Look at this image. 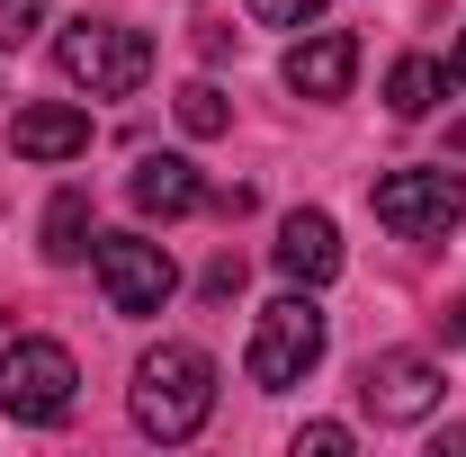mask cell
Listing matches in <instances>:
<instances>
[{"instance_id": "6da1fadb", "label": "cell", "mask_w": 466, "mask_h": 457, "mask_svg": "<svg viewBox=\"0 0 466 457\" xmlns=\"http://www.w3.org/2000/svg\"><path fill=\"white\" fill-rule=\"evenodd\" d=\"M207 412H216V359L198 341L144 350V368H135V421H144L153 440H198Z\"/></svg>"}, {"instance_id": "7a4b0ae2", "label": "cell", "mask_w": 466, "mask_h": 457, "mask_svg": "<svg viewBox=\"0 0 466 457\" xmlns=\"http://www.w3.org/2000/svg\"><path fill=\"white\" fill-rule=\"evenodd\" d=\"M55 63H63V81L90 90V99H135L153 81V36L126 27V18H72L55 36Z\"/></svg>"}, {"instance_id": "3957f363", "label": "cell", "mask_w": 466, "mask_h": 457, "mask_svg": "<svg viewBox=\"0 0 466 457\" xmlns=\"http://www.w3.org/2000/svg\"><path fill=\"white\" fill-rule=\"evenodd\" d=\"M323 341H332L323 305H314V296H279V305H260V323H251L242 377L269 386V395H288V386H305V377L323 368Z\"/></svg>"}, {"instance_id": "277c9868", "label": "cell", "mask_w": 466, "mask_h": 457, "mask_svg": "<svg viewBox=\"0 0 466 457\" xmlns=\"http://www.w3.org/2000/svg\"><path fill=\"white\" fill-rule=\"evenodd\" d=\"M368 207H377V225L404 233V242H440V233L466 216V179L449 162H421V171H386L368 188Z\"/></svg>"}, {"instance_id": "5b68a950", "label": "cell", "mask_w": 466, "mask_h": 457, "mask_svg": "<svg viewBox=\"0 0 466 457\" xmlns=\"http://www.w3.org/2000/svg\"><path fill=\"white\" fill-rule=\"evenodd\" d=\"M81 395V368H72V350L63 341H9L0 350V412L9 421H63Z\"/></svg>"}, {"instance_id": "8992f818", "label": "cell", "mask_w": 466, "mask_h": 457, "mask_svg": "<svg viewBox=\"0 0 466 457\" xmlns=\"http://www.w3.org/2000/svg\"><path fill=\"white\" fill-rule=\"evenodd\" d=\"M90 269H99V296H108V314H162L179 296V269L162 242H144V233H99L90 242Z\"/></svg>"}, {"instance_id": "52a82bcc", "label": "cell", "mask_w": 466, "mask_h": 457, "mask_svg": "<svg viewBox=\"0 0 466 457\" xmlns=\"http://www.w3.org/2000/svg\"><path fill=\"white\" fill-rule=\"evenodd\" d=\"M359 403H368L386 431L431 421V412H440V368H431L421 350H377V359L359 368Z\"/></svg>"}, {"instance_id": "ba28073f", "label": "cell", "mask_w": 466, "mask_h": 457, "mask_svg": "<svg viewBox=\"0 0 466 457\" xmlns=\"http://www.w3.org/2000/svg\"><path fill=\"white\" fill-rule=\"evenodd\" d=\"M350 81H359V36L350 27H314V36L288 46V90L296 99H341Z\"/></svg>"}, {"instance_id": "9c48e42d", "label": "cell", "mask_w": 466, "mask_h": 457, "mask_svg": "<svg viewBox=\"0 0 466 457\" xmlns=\"http://www.w3.org/2000/svg\"><path fill=\"white\" fill-rule=\"evenodd\" d=\"M9 153L18 162H72V153H90V117L72 99H36V108L9 117Z\"/></svg>"}, {"instance_id": "30bf717a", "label": "cell", "mask_w": 466, "mask_h": 457, "mask_svg": "<svg viewBox=\"0 0 466 457\" xmlns=\"http://www.w3.org/2000/svg\"><path fill=\"white\" fill-rule=\"evenodd\" d=\"M126 198H135V216H198L207 207V179H198V162L188 153H144L135 162V179H126Z\"/></svg>"}, {"instance_id": "8fae6325", "label": "cell", "mask_w": 466, "mask_h": 457, "mask_svg": "<svg viewBox=\"0 0 466 457\" xmlns=\"http://www.w3.org/2000/svg\"><path fill=\"white\" fill-rule=\"evenodd\" d=\"M279 269H288L296 287H323V279H341V233H332V216L296 207L288 225H279Z\"/></svg>"}, {"instance_id": "7c38bea8", "label": "cell", "mask_w": 466, "mask_h": 457, "mask_svg": "<svg viewBox=\"0 0 466 457\" xmlns=\"http://www.w3.org/2000/svg\"><path fill=\"white\" fill-rule=\"evenodd\" d=\"M449 99V63H431V55H404L395 72H386V108L395 117H431Z\"/></svg>"}, {"instance_id": "4fadbf2b", "label": "cell", "mask_w": 466, "mask_h": 457, "mask_svg": "<svg viewBox=\"0 0 466 457\" xmlns=\"http://www.w3.org/2000/svg\"><path fill=\"white\" fill-rule=\"evenodd\" d=\"M99 233H90V198L81 188H63L55 207H46V260H81Z\"/></svg>"}, {"instance_id": "5bb4252c", "label": "cell", "mask_w": 466, "mask_h": 457, "mask_svg": "<svg viewBox=\"0 0 466 457\" xmlns=\"http://www.w3.org/2000/svg\"><path fill=\"white\" fill-rule=\"evenodd\" d=\"M179 126H188V135H225L233 126L225 90H216V81H188V90H179Z\"/></svg>"}, {"instance_id": "9a60e30c", "label": "cell", "mask_w": 466, "mask_h": 457, "mask_svg": "<svg viewBox=\"0 0 466 457\" xmlns=\"http://www.w3.org/2000/svg\"><path fill=\"white\" fill-rule=\"evenodd\" d=\"M242 9H251L260 27H314V18H323L332 0H242Z\"/></svg>"}, {"instance_id": "2e32d148", "label": "cell", "mask_w": 466, "mask_h": 457, "mask_svg": "<svg viewBox=\"0 0 466 457\" xmlns=\"http://www.w3.org/2000/svg\"><path fill=\"white\" fill-rule=\"evenodd\" d=\"M305 449H314V457H350L359 440H350V421H305V431H296V457H305Z\"/></svg>"}, {"instance_id": "e0dca14e", "label": "cell", "mask_w": 466, "mask_h": 457, "mask_svg": "<svg viewBox=\"0 0 466 457\" xmlns=\"http://www.w3.org/2000/svg\"><path fill=\"white\" fill-rule=\"evenodd\" d=\"M46 27V0H0V46H27Z\"/></svg>"}, {"instance_id": "ac0fdd59", "label": "cell", "mask_w": 466, "mask_h": 457, "mask_svg": "<svg viewBox=\"0 0 466 457\" xmlns=\"http://www.w3.org/2000/svg\"><path fill=\"white\" fill-rule=\"evenodd\" d=\"M440 323H449V341H466V296L449 305V314H440Z\"/></svg>"}, {"instance_id": "d6986e66", "label": "cell", "mask_w": 466, "mask_h": 457, "mask_svg": "<svg viewBox=\"0 0 466 457\" xmlns=\"http://www.w3.org/2000/svg\"><path fill=\"white\" fill-rule=\"evenodd\" d=\"M449 81H458V90H466V36H458V55H449Z\"/></svg>"}]
</instances>
